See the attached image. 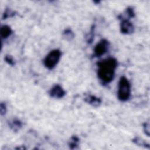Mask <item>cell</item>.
I'll list each match as a JSON object with an SVG mask.
<instances>
[{"mask_svg": "<svg viewBox=\"0 0 150 150\" xmlns=\"http://www.w3.org/2000/svg\"><path fill=\"white\" fill-rule=\"evenodd\" d=\"M97 77L101 83L107 84L111 83L115 76V70L118 66L117 60L112 57H110L97 63Z\"/></svg>", "mask_w": 150, "mask_h": 150, "instance_id": "cell-1", "label": "cell"}, {"mask_svg": "<svg viewBox=\"0 0 150 150\" xmlns=\"http://www.w3.org/2000/svg\"><path fill=\"white\" fill-rule=\"evenodd\" d=\"M131 84L128 79L125 76H121L118 81L117 97L121 102L127 101L131 96Z\"/></svg>", "mask_w": 150, "mask_h": 150, "instance_id": "cell-2", "label": "cell"}, {"mask_svg": "<svg viewBox=\"0 0 150 150\" xmlns=\"http://www.w3.org/2000/svg\"><path fill=\"white\" fill-rule=\"evenodd\" d=\"M62 52L58 49L51 50L43 59V65L49 70L53 69L59 62L61 58Z\"/></svg>", "mask_w": 150, "mask_h": 150, "instance_id": "cell-3", "label": "cell"}, {"mask_svg": "<svg viewBox=\"0 0 150 150\" xmlns=\"http://www.w3.org/2000/svg\"><path fill=\"white\" fill-rule=\"evenodd\" d=\"M110 46L109 41L105 39L100 40L94 46L93 53L94 57H99L105 54L108 50Z\"/></svg>", "mask_w": 150, "mask_h": 150, "instance_id": "cell-4", "label": "cell"}, {"mask_svg": "<svg viewBox=\"0 0 150 150\" xmlns=\"http://www.w3.org/2000/svg\"><path fill=\"white\" fill-rule=\"evenodd\" d=\"M121 20L120 29L121 33L124 35H130L134 33L135 30L133 23L128 19L120 18Z\"/></svg>", "mask_w": 150, "mask_h": 150, "instance_id": "cell-5", "label": "cell"}, {"mask_svg": "<svg viewBox=\"0 0 150 150\" xmlns=\"http://www.w3.org/2000/svg\"><path fill=\"white\" fill-rule=\"evenodd\" d=\"M66 91L59 84L54 85L49 91V95L54 98L60 99L66 95Z\"/></svg>", "mask_w": 150, "mask_h": 150, "instance_id": "cell-6", "label": "cell"}, {"mask_svg": "<svg viewBox=\"0 0 150 150\" xmlns=\"http://www.w3.org/2000/svg\"><path fill=\"white\" fill-rule=\"evenodd\" d=\"M84 101L93 107H98L101 105L102 100L100 98L92 94H87L84 97Z\"/></svg>", "mask_w": 150, "mask_h": 150, "instance_id": "cell-7", "label": "cell"}, {"mask_svg": "<svg viewBox=\"0 0 150 150\" xmlns=\"http://www.w3.org/2000/svg\"><path fill=\"white\" fill-rule=\"evenodd\" d=\"M8 125L12 131L16 132L22 128L23 123L20 119L15 117L8 122Z\"/></svg>", "mask_w": 150, "mask_h": 150, "instance_id": "cell-8", "label": "cell"}, {"mask_svg": "<svg viewBox=\"0 0 150 150\" xmlns=\"http://www.w3.org/2000/svg\"><path fill=\"white\" fill-rule=\"evenodd\" d=\"M13 33V30L8 25H3L1 28L0 34L2 39H7Z\"/></svg>", "mask_w": 150, "mask_h": 150, "instance_id": "cell-9", "label": "cell"}, {"mask_svg": "<svg viewBox=\"0 0 150 150\" xmlns=\"http://www.w3.org/2000/svg\"><path fill=\"white\" fill-rule=\"evenodd\" d=\"M80 142L79 138L77 135H72L68 142V146L71 149H76L79 148Z\"/></svg>", "mask_w": 150, "mask_h": 150, "instance_id": "cell-10", "label": "cell"}, {"mask_svg": "<svg viewBox=\"0 0 150 150\" xmlns=\"http://www.w3.org/2000/svg\"><path fill=\"white\" fill-rule=\"evenodd\" d=\"M132 142L138 145V146H142V147H144V148H148V149H149L150 148V146H149V144L146 142L145 140H144L143 139H142L141 138L138 137V136H135L132 139Z\"/></svg>", "mask_w": 150, "mask_h": 150, "instance_id": "cell-11", "label": "cell"}, {"mask_svg": "<svg viewBox=\"0 0 150 150\" xmlns=\"http://www.w3.org/2000/svg\"><path fill=\"white\" fill-rule=\"evenodd\" d=\"M124 14H125L124 16H123L122 15H120L118 16V19L126 18V19H130V18H132L135 17V13L134 9L131 6H128V8H127V9H125V11L124 12Z\"/></svg>", "mask_w": 150, "mask_h": 150, "instance_id": "cell-12", "label": "cell"}, {"mask_svg": "<svg viewBox=\"0 0 150 150\" xmlns=\"http://www.w3.org/2000/svg\"><path fill=\"white\" fill-rule=\"evenodd\" d=\"M62 36L65 40L67 41H71L74 39L75 35L71 28H65L63 31Z\"/></svg>", "mask_w": 150, "mask_h": 150, "instance_id": "cell-13", "label": "cell"}, {"mask_svg": "<svg viewBox=\"0 0 150 150\" xmlns=\"http://www.w3.org/2000/svg\"><path fill=\"white\" fill-rule=\"evenodd\" d=\"M96 29V25L95 24H93L90 28V31L89 32L87 33V35H86V42L88 44H91L92 43L93 39H94V30Z\"/></svg>", "mask_w": 150, "mask_h": 150, "instance_id": "cell-14", "label": "cell"}, {"mask_svg": "<svg viewBox=\"0 0 150 150\" xmlns=\"http://www.w3.org/2000/svg\"><path fill=\"white\" fill-rule=\"evenodd\" d=\"M17 12L15 11H13L10 8H6L2 14V19L3 20L4 19H6L9 18H12V17H13L15 16L16 15Z\"/></svg>", "mask_w": 150, "mask_h": 150, "instance_id": "cell-15", "label": "cell"}, {"mask_svg": "<svg viewBox=\"0 0 150 150\" xmlns=\"http://www.w3.org/2000/svg\"><path fill=\"white\" fill-rule=\"evenodd\" d=\"M4 60L6 63H7L9 65L11 66H13L15 65V61L13 59V57L9 54H6L4 57Z\"/></svg>", "mask_w": 150, "mask_h": 150, "instance_id": "cell-16", "label": "cell"}, {"mask_svg": "<svg viewBox=\"0 0 150 150\" xmlns=\"http://www.w3.org/2000/svg\"><path fill=\"white\" fill-rule=\"evenodd\" d=\"M142 127H143V131H144V134L147 137H149V121L145 122L142 124Z\"/></svg>", "mask_w": 150, "mask_h": 150, "instance_id": "cell-17", "label": "cell"}, {"mask_svg": "<svg viewBox=\"0 0 150 150\" xmlns=\"http://www.w3.org/2000/svg\"><path fill=\"white\" fill-rule=\"evenodd\" d=\"M6 105L5 103L1 102L0 104V114L2 116L5 115L6 112Z\"/></svg>", "mask_w": 150, "mask_h": 150, "instance_id": "cell-18", "label": "cell"}, {"mask_svg": "<svg viewBox=\"0 0 150 150\" xmlns=\"http://www.w3.org/2000/svg\"><path fill=\"white\" fill-rule=\"evenodd\" d=\"M15 149H25L26 148L24 147V146H22V147H21V146H18V147H16Z\"/></svg>", "mask_w": 150, "mask_h": 150, "instance_id": "cell-19", "label": "cell"}]
</instances>
